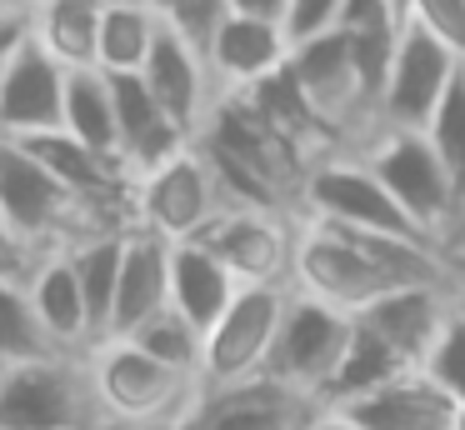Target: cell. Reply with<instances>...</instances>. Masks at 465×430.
<instances>
[{
	"label": "cell",
	"instance_id": "cell-1",
	"mask_svg": "<svg viewBox=\"0 0 465 430\" xmlns=\"http://www.w3.org/2000/svg\"><path fill=\"white\" fill-rule=\"evenodd\" d=\"M450 280V250L430 240L375 235V230L335 225V220L301 215L295 225V265L291 285L305 295H321L341 310H365L385 290Z\"/></svg>",
	"mask_w": 465,
	"mask_h": 430
},
{
	"label": "cell",
	"instance_id": "cell-2",
	"mask_svg": "<svg viewBox=\"0 0 465 430\" xmlns=\"http://www.w3.org/2000/svg\"><path fill=\"white\" fill-rule=\"evenodd\" d=\"M91 365V385L101 400L105 430L121 425H181L185 410L201 395V380L185 370L155 360L151 350H141L131 335H105L85 350Z\"/></svg>",
	"mask_w": 465,
	"mask_h": 430
},
{
	"label": "cell",
	"instance_id": "cell-3",
	"mask_svg": "<svg viewBox=\"0 0 465 430\" xmlns=\"http://www.w3.org/2000/svg\"><path fill=\"white\" fill-rule=\"evenodd\" d=\"M365 155V165L385 180L401 210L445 245L455 230H465V195L455 185V175L445 170V160L435 155L430 135L411 125H381L375 135H365V145H355Z\"/></svg>",
	"mask_w": 465,
	"mask_h": 430
},
{
	"label": "cell",
	"instance_id": "cell-4",
	"mask_svg": "<svg viewBox=\"0 0 465 430\" xmlns=\"http://www.w3.org/2000/svg\"><path fill=\"white\" fill-rule=\"evenodd\" d=\"M0 430H105L85 350H51L0 370Z\"/></svg>",
	"mask_w": 465,
	"mask_h": 430
},
{
	"label": "cell",
	"instance_id": "cell-5",
	"mask_svg": "<svg viewBox=\"0 0 465 430\" xmlns=\"http://www.w3.org/2000/svg\"><path fill=\"white\" fill-rule=\"evenodd\" d=\"M0 215L11 220L35 250L55 255V250H71L91 235H105L111 225L85 210V200L75 195L65 180H55L21 140L0 135Z\"/></svg>",
	"mask_w": 465,
	"mask_h": 430
},
{
	"label": "cell",
	"instance_id": "cell-6",
	"mask_svg": "<svg viewBox=\"0 0 465 430\" xmlns=\"http://www.w3.org/2000/svg\"><path fill=\"white\" fill-rule=\"evenodd\" d=\"M301 215L315 220H335V225H355V230H375V235H405V240H430L411 215L401 210V200L385 190V180L365 165L361 150H335L321 155L301 180Z\"/></svg>",
	"mask_w": 465,
	"mask_h": 430
},
{
	"label": "cell",
	"instance_id": "cell-7",
	"mask_svg": "<svg viewBox=\"0 0 465 430\" xmlns=\"http://www.w3.org/2000/svg\"><path fill=\"white\" fill-rule=\"evenodd\" d=\"M231 205L201 145H185L165 165L135 175V225L165 240H195Z\"/></svg>",
	"mask_w": 465,
	"mask_h": 430
},
{
	"label": "cell",
	"instance_id": "cell-8",
	"mask_svg": "<svg viewBox=\"0 0 465 430\" xmlns=\"http://www.w3.org/2000/svg\"><path fill=\"white\" fill-rule=\"evenodd\" d=\"M285 305H291V285H281V280L241 285V295L225 305V315L205 330V365H201L205 385L261 375V370L271 365Z\"/></svg>",
	"mask_w": 465,
	"mask_h": 430
},
{
	"label": "cell",
	"instance_id": "cell-9",
	"mask_svg": "<svg viewBox=\"0 0 465 430\" xmlns=\"http://www.w3.org/2000/svg\"><path fill=\"white\" fill-rule=\"evenodd\" d=\"M351 330H355L351 310L291 285V305H285L281 335H275V350H271V365L265 370L321 400L335 365H341V355H345V345H351Z\"/></svg>",
	"mask_w": 465,
	"mask_h": 430
},
{
	"label": "cell",
	"instance_id": "cell-10",
	"mask_svg": "<svg viewBox=\"0 0 465 430\" xmlns=\"http://www.w3.org/2000/svg\"><path fill=\"white\" fill-rule=\"evenodd\" d=\"M315 410H321L315 395L261 370V375L221 380V385L201 380V395L185 410L181 430H305Z\"/></svg>",
	"mask_w": 465,
	"mask_h": 430
},
{
	"label": "cell",
	"instance_id": "cell-11",
	"mask_svg": "<svg viewBox=\"0 0 465 430\" xmlns=\"http://www.w3.org/2000/svg\"><path fill=\"white\" fill-rule=\"evenodd\" d=\"M460 70H465V60L440 35H430L425 25L405 20L401 40H395L391 75H385V90H381V125L425 130V120L435 115L440 95L450 90V80Z\"/></svg>",
	"mask_w": 465,
	"mask_h": 430
},
{
	"label": "cell",
	"instance_id": "cell-12",
	"mask_svg": "<svg viewBox=\"0 0 465 430\" xmlns=\"http://www.w3.org/2000/svg\"><path fill=\"white\" fill-rule=\"evenodd\" d=\"M295 225H301V215H275V210L225 205L195 240H201V245H211L215 255L235 270V280H241V285H265V280L291 285Z\"/></svg>",
	"mask_w": 465,
	"mask_h": 430
},
{
	"label": "cell",
	"instance_id": "cell-13",
	"mask_svg": "<svg viewBox=\"0 0 465 430\" xmlns=\"http://www.w3.org/2000/svg\"><path fill=\"white\" fill-rule=\"evenodd\" d=\"M65 85H71V70L31 30V40L11 55V65L0 70V135L25 140V135L61 130L65 125Z\"/></svg>",
	"mask_w": 465,
	"mask_h": 430
},
{
	"label": "cell",
	"instance_id": "cell-14",
	"mask_svg": "<svg viewBox=\"0 0 465 430\" xmlns=\"http://www.w3.org/2000/svg\"><path fill=\"white\" fill-rule=\"evenodd\" d=\"M455 315V280H425V285H401L385 290L381 300H371L365 310H355V320L375 330L385 345H395L411 365H425L435 350V340L445 335Z\"/></svg>",
	"mask_w": 465,
	"mask_h": 430
},
{
	"label": "cell",
	"instance_id": "cell-15",
	"mask_svg": "<svg viewBox=\"0 0 465 430\" xmlns=\"http://www.w3.org/2000/svg\"><path fill=\"white\" fill-rule=\"evenodd\" d=\"M291 50L295 45H291L281 20L245 15V10H225L221 25L205 40V60H211V75L221 85V95L261 85L265 75H275L291 60Z\"/></svg>",
	"mask_w": 465,
	"mask_h": 430
},
{
	"label": "cell",
	"instance_id": "cell-16",
	"mask_svg": "<svg viewBox=\"0 0 465 430\" xmlns=\"http://www.w3.org/2000/svg\"><path fill=\"white\" fill-rule=\"evenodd\" d=\"M141 75H145V85L155 90V100H161L191 135H201L211 105L221 100V85H215V75H211V60H205L201 40H191L185 30H175L171 20H165V30H161V40H155V50H151Z\"/></svg>",
	"mask_w": 465,
	"mask_h": 430
},
{
	"label": "cell",
	"instance_id": "cell-17",
	"mask_svg": "<svg viewBox=\"0 0 465 430\" xmlns=\"http://www.w3.org/2000/svg\"><path fill=\"white\" fill-rule=\"evenodd\" d=\"M335 410H345L361 430H450L460 400L425 365H415L405 375L385 380V385L365 390V395L341 400Z\"/></svg>",
	"mask_w": 465,
	"mask_h": 430
},
{
	"label": "cell",
	"instance_id": "cell-18",
	"mask_svg": "<svg viewBox=\"0 0 465 430\" xmlns=\"http://www.w3.org/2000/svg\"><path fill=\"white\" fill-rule=\"evenodd\" d=\"M171 305V240L155 230L131 225L121 255V285H115V315L111 335H131L135 325Z\"/></svg>",
	"mask_w": 465,
	"mask_h": 430
},
{
	"label": "cell",
	"instance_id": "cell-19",
	"mask_svg": "<svg viewBox=\"0 0 465 430\" xmlns=\"http://www.w3.org/2000/svg\"><path fill=\"white\" fill-rule=\"evenodd\" d=\"M31 305L41 315L45 335H51L55 350H91L95 345V325H91V305H85L81 275H75L71 250H55L35 265L31 275Z\"/></svg>",
	"mask_w": 465,
	"mask_h": 430
},
{
	"label": "cell",
	"instance_id": "cell-20",
	"mask_svg": "<svg viewBox=\"0 0 465 430\" xmlns=\"http://www.w3.org/2000/svg\"><path fill=\"white\" fill-rule=\"evenodd\" d=\"M241 295L235 270L201 240H171V305L201 330L225 315V305Z\"/></svg>",
	"mask_w": 465,
	"mask_h": 430
},
{
	"label": "cell",
	"instance_id": "cell-21",
	"mask_svg": "<svg viewBox=\"0 0 465 430\" xmlns=\"http://www.w3.org/2000/svg\"><path fill=\"white\" fill-rule=\"evenodd\" d=\"M161 30H165V15L151 0H105L95 70H105V75H135V70H145Z\"/></svg>",
	"mask_w": 465,
	"mask_h": 430
},
{
	"label": "cell",
	"instance_id": "cell-22",
	"mask_svg": "<svg viewBox=\"0 0 465 430\" xmlns=\"http://www.w3.org/2000/svg\"><path fill=\"white\" fill-rule=\"evenodd\" d=\"M101 15H105V0H45L31 20H35V40L65 70H95V55H101Z\"/></svg>",
	"mask_w": 465,
	"mask_h": 430
},
{
	"label": "cell",
	"instance_id": "cell-23",
	"mask_svg": "<svg viewBox=\"0 0 465 430\" xmlns=\"http://www.w3.org/2000/svg\"><path fill=\"white\" fill-rule=\"evenodd\" d=\"M405 370H415V365H411V360H405L395 345H385V340L375 335L365 320H355L351 345H345V355H341V365H335L331 385H325L321 405H341V400H355V395H365V390L385 385V380L405 375Z\"/></svg>",
	"mask_w": 465,
	"mask_h": 430
},
{
	"label": "cell",
	"instance_id": "cell-24",
	"mask_svg": "<svg viewBox=\"0 0 465 430\" xmlns=\"http://www.w3.org/2000/svg\"><path fill=\"white\" fill-rule=\"evenodd\" d=\"M81 145L121 160V125H115V90L105 70H71L65 85V125Z\"/></svg>",
	"mask_w": 465,
	"mask_h": 430
},
{
	"label": "cell",
	"instance_id": "cell-25",
	"mask_svg": "<svg viewBox=\"0 0 465 430\" xmlns=\"http://www.w3.org/2000/svg\"><path fill=\"white\" fill-rule=\"evenodd\" d=\"M121 255H125V230H105V235H91V240H81V245H71L75 275H81L85 305H91L95 340H105V335H111L115 285H121Z\"/></svg>",
	"mask_w": 465,
	"mask_h": 430
},
{
	"label": "cell",
	"instance_id": "cell-26",
	"mask_svg": "<svg viewBox=\"0 0 465 430\" xmlns=\"http://www.w3.org/2000/svg\"><path fill=\"white\" fill-rule=\"evenodd\" d=\"M51 350L55 345L31 305V280H0V370L51 355Z\"/></svg>",
	"mask_w": 465,
	"mask_h": 430
},
{
	"label": "cell",
	"instance_id": "cell-27",
	"mask_svg": "<svg viewBox=\"0 0 465 430\" xmlns=\"http://www.w3.org/2000/svg\"><path fill=\"white\" fill-rule=\"evenodd\" d=\"M131 340H135L141 350H151L155 360H165V365H175V370H185V375L201 380V365H205V330L195 325V320H185L175 305L155 310L145 325H135Z\"/></svg>",
	"mask_w": 465,
	"mask_h": 430
},
{
	"label": "cell",
	"instance_id": "cell-28",
	"mask_svg": "<svg viewBox=\"0 0 465 430\" xmlns=\"http://www.w3.org/2000/svg\"><path fill=\"white\" fill-rule=\"evenodd\" d=\"M425 135H430L435 155L445 160V170L455 175V185L465 195V70L450 80V90L440 95L435 115L425 120Z\"/></svg>",
	"mask_w": 465,
	"mask_h": 430
},
{
	"label": "cell",
	"instance_id": "cell-29",
	"mask_svg": "<svg viewBox=\"0 0 465 430\" xmlns=\"http://www.w3.org/2000/svg\"><path fill=\"white\" fill-rule=\"evenodd\" d=\"M425 370H430L455 400H465V310H460V300H455V315H450V325H445V335L435 340Z\"/></svg>",
	"mask_w": 465,
	"mask_h": 430
},
{
	"label": "cell",
	"instance_id": "cell-30",
	"mask_svg": "<svg viewBox=\"0 0 465 430\" xmlns=\"http://www.w3.org/2000/svg\"><path fill=\"white\" fill-rule=\"evenodd\" d=\"M411 20L425 25L430 35H440L445 45L465 60V0H415Z\"/></svg>",
	"mask_w": 465,
	"mask_h": 430
},
{
	"label": "cell",
	"instance_id": "cell-31",
	"mask_svg": "<svg viewBox=\"0 0 465 430\" xmlns=\"http://www.w3.org/2000/svg\"><path fill=\"white\" fill-rule=\"evenodd\" d=\"M151 5H161V15L171 20L175 30H185L191 40H211V30L221 25V15L231 10V0H151Z\"/></svg>",
	"mask_w": 465,
	"mask_h": 430
},
{
	"label": "cell",
	"instance_id": "cell-32",
	"mask_svg": "<svg viewBox=\"0 0 465 430\" xmlns=\"http://www.w3.org/2000/svg\"><path fill=\"white\" fill-rule=\"evenodd\" d=\"M341 5L345 0H291V10H285V35H291V45L335 30L341 25Z\"/></svg>",
	"mask_w": 465,
	"mask_h": 430
},
{
	"label": "cell",
	"instance_id": "cell-33",
	"mask_svg": "<svg viewBox=\"0 0 465 430\" xmlns=\"http://www.w3.org/2000/svg\"><path fill=\"white\" fill-rule=\"evenodd\" d=\"M41 260H45V250H35L11 220L0 215V280H31Z\"/></svg>",
	"mask_w": 465,
	"mask_h": 430
},
{
	"label": "cell",
	"instance_id": "cell-34",
	"mask_svg": "<svg viewBox=\"0 0 465 430\" xmlns=\"http://www.w3.org/2000/svg\"><path fill=\"white\" fill-rule=\"evenodd\" d=\"M31 30H35V20H31V10H15V5H0V70L11 65V55L31 40Z\"/></svg>",
	"mask_w": 465,
	"mask_h": 430
},
{
	"label": "cell",
	"instance_id": "cell-35",
	"mask_svg": "<svg viewBox=\"0 0 465 430\" xmlns=\"http://www.w3.org/2000/svg\"><path fill=\"white\" fill-rule=\"evenodd\" d=\"M231 10L265 15V20H281V25H285V10H291V0H231Z\"/></svg>",
	"mask_w": 465,
	"mask_h": 430
},
{
	"label": "cell",
	"instance_id": "cell-36",
	"mask_svg": "<svg viewBox=\"0 0 465 430\" xmlns=\"http://www.w3.org/2000/svg\"><path fill=\"white\" fill-rule=\"evenodd\" d=\"M305 430H361V425H355V420L345 415V410H335V405H321V410L311 415V425H305Z\"/></svg>",
	"mask_w": 465,
	"mask_h": 430
},
{
	"label": "cell",
	"instance_id": "cell-37",
	"mask_svg": "<svg viewBox=\"0 0 465 430\" xmlns=\"http://www.w3.org/2000/svg\"><path fill=\"white\" fill-rule=\"evenodd\" d=\"M450 280H455V300H460V310H465V250L450 255Z\"/></svg>",
	"mask_w": 465,
	"mask_h": 430
},
{
	"label": "cell",
	"instance_id": "cell-38",
	"mask_svg": "<svg viewBox=\"0 0 465 430\" xmlns=\"http://www.w3.org/2000/svg\"><path fill=\"white\" fill-rule=\"evenodd\" d=\"M5 5H15V10H31V15H35V10L45 5V0H5Z\"/></svg>",
	"mask_w": 465,
	"mask_h": 430
},
{
	"label": "cell",
	"instance_id": "cell-39",
	"mask_svg": "<svg viewBox=\"0 0 465 430\" xmlns=\"http://www.w3.org/2000/svg\"><path fill=\"white\" fill-rule=\"evenodd\" d=\"M450 430H465V400H460V410H455V420H450Z\"/></svg>",
	"mask_w": 465,
	"mask_h": 430
},
{
	"label": "cell",
	"instance_id": "cell-40",
	"mask_svg": "<svg viewBox=\"0 0 465 430\" xmlns=\"http://www.w3.org/2000/svg\"><path fill=\"white\" fill-rule=\"evenodd\" d=\"M121 430H181V425H121Z\"/></svg>",
	"mask_w": 465,
	"mask_h": 430
},
{
	"label": "cell",
	"instance_id": "cell-41",
	"mask_svg": "<svg viewBox=\"0 0 465 430\" xmlns=\"http://www.w3.org/2000/svg\"><path fill=\"white\" fill-rule=\"evenodd\" d=\"M411 5H415V0H395V10H401L405 20H411Z\"/></svg>",
	"mask_w": 465,
	"mask_h": 430
},
{
	"label": "cell",
	"instance_id": "cell-42",
	"mask_svg": "<svg viewBox=\"0 0 465 430\" xmlns=\"http://www.w3.org/2000/svg\"><path fill=\"white\" fill-rule=\"evenodd\" d=\"M0 5H5V0H0Z\"/></svg>",
	"mask_w": 465,
	"mask_h": 430
}]
</instances>
